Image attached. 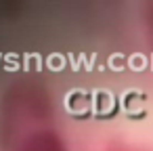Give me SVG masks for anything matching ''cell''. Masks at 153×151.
Listing matches in <instances>:
<instances>
[{
    "label": "cell",
    "mask_w": 153,
    "mask_h": 151,
    "mask_svg": "<svg viewBox=\"0 0 153 151\" xmlns=\"http://www.w3.org/2000/svg\"><path fill=\"white\" fill-rule=\"evenodd\" d=\"M0 151H69L55 126L48 90L36 82H13L0 103Z\"/></svg>",
    "instance_id": "cell-1"
},
{
    "label": "cell",
    "mask_w": 153,
    "mask_h": 151,
    "mask_svg": "<svg viewBox=\"0 0 153 151\" xmlns=\"http://www.w3.org/2000/svg\"><path fill=\"white\" fill-rule=\"evenodd\" d=\"M140 19H143V28H145L147 42H149V46L153 48V0L143 4V9H140Z\"/></svg>",
    "instance_id": "cell-2"
},
{
    "label": "cell",
    "mask_w": 153,
    "mask_h": 151,
    "mask_svg": "<svg viewBox=\"0 0 153 151\" xmlns=\"http://www.w3.org/2000/svg\"><path fill=\"white\" fill-rule=\"evenodd\" d=\"M99 151H149V149L138 147L134 143H126V141H109V143L101 145Z\"/></svg>",
    "instance_id": "cell-3"
}]
</instances>
